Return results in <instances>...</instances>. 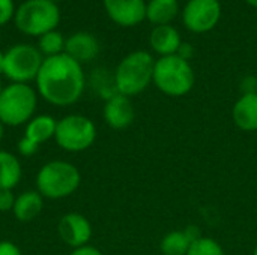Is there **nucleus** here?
Wrapping results in <instances>:
<instances>
[{
    "label": "nucleus",
    "instance_id": "obj_1",
    "mask_svg": "<svg viewBox=\"0 0 257 255\" xmlns=\"http://www.w3.org/2000/svg\"><path fill=\"white\" fill-rule=\"evenodd\" d=\"M38 95L54 107L75 104L86 87V75L81 63L66 53L45 57L35 80Z\"/></svg>",
    "mask_w": 257,
    "mask_h": 255
},
{
    "label": "nucleus",
    "instance_id": "obj_2",
    "mask_svg": "<svg viewBox=\"0 0 257 255\" xmlns=\"http://www.w3.org/2000/svg\"><path fill=\"white\" fill-rule=\"evenodd\" d=\"M155 59L149 51L137 50L126 54L114 71V86L123 96H137L152 83Z\"/></svg>",
    "mask_w": 257,
    "mask_h": 255
},
{
    "label": "nucleus",
    "instance_id": "obj_3",
    "mask_svg": "<svg viewBox=\"0 0 257 255\" xmlns=\"http://www.w3.org/2000/svg\"><path fill=\"white\" fill-rule=\"evenodd\" d=\"M152 83L161 93L170 98H181L193 90L196 74L188 60L178 54L166 56L155 60Z\"/></svg>",
    "mask_w": 257,
    "mask_h": 255
},
{
    "label": "nucleus",
    "instance_id": "obj_4",
    "mask_svg": "<svg viewBox=\"0 0 257 255\" xmlns=\"http://www.w3.org/2000/svg\"><path fill=\"white\" fill-rule=\"evenodd\" d=\"M80 183V170L68 161H48L36 174V191L48 200H62L72 195Z\"/></svg>",
    "mask_w": 257,
    "mask_h": 255
},
{
    "label": "nucleus",
    "instance_id": "obj_5",
    "mask_svg": "<svg viewBox=\"0 0 257 255\" xmlns=\"http://www.w3.org/2000/svg\"><path fill=\"white\" fill-rule=\"evenodd\" d=\"M38 92L29 84L11 83L0 93V120L5 126L26 125L36 111Z\"/></svg>",
    "mask_w": 257,
    "mask_h": 255
},
{
    "label": "nucleus",
    "instance_id": "obj_6",
    "mask_svg": "<svg viewBox=\"0 0 257 255\" xmlns=\"http://www.w3.org/2000/svg\"><path fill=\"white\" fill-rule=\"evenodd\" d=\"M14 21L21 33L39 38L56 30L60 21V11L51 0H26L15 9Z\"/></svg>",
    "mask_w": 257,
    "mask_h": 255
},
{
    "label": "nucleus",
    "instance_id": "obj_7",
    "mask_svg": "<svg viewBox=\"0 0 257 255\" xmlns=\"http://www.w3.org/2000/svg\"><path fill=\"white\" fill-rule=\"evenodd\" d=\"M54 140L65 152H84L92 147L96 140V126L92 119L86 116L68 114L57 120Z\"/></svg>",
    "mask_w": 257,
    "mask_h": 255
},
{
    "label": "nucleus",
    "instance_id": "obj_8",
    "mask_svg": "<svg viewBox=\"0 0 257 255\" xmlns=\"http://www.w3.org/2000/svg\"><path fill=\"white\" fill-rule=\"evenodd\" d=\"M44 57L38 48L29 44H17L5 53L3 75L11 83L29 84L36 80Z\"/></svg>",
    "mask_w": 257,
    "mask_h": 255
},
{
    "label": "nucleus",
    "instance_id": "obj_9",
    "mask_svg": "<svg viewBox=\"0 0 257 255\" xmlns=\"http://www.w3.org/2000/svg\"><path fill=\"white\" fill-rule=\"evenodd\" d=\"M223 14L220 0H188L182 9V23L191 33L211 32Z\"/></svg>",
    "mask_w": 257,
    "mask_h": 255
},
{
    "label": "nucleus",
    "instance_id": "obj_10",
    "mask_svg": "<svg viewBox=\"0 0 257 255\" xmlns=\"http://www.w3.org/2000/svg\"><path fill=\"white\" fill-rule=\"evenodd\" d=\"M57 234L65 245L77 249L89 245L93 230L90 221L84 215L78 212H69L59 219Z\"/></svg>",
    "mask_w": 257,
    "mask_h": 255
},
{
    "label": "nucleus",
    "instance_id": "obj_11",
    "mask_svg": "<svg viewBox=\"0 0 257 255\" xmlns=\"http://www.w3.org/2000/svg\"><path fill=\"white\" fill-rule=\"evenodd\" d=\"M108 18L120 27H134L146 20L145 0H102Z\"/></svg>",
    "mask_w": 257,
    "mask_h": 255
},
{
    "label": "nucleus",
    "instance_id": "obj_12",
    "mask_svg": "<svg viewBox=\"0 0 257 255\" xmlns=\"http://www.w3.org/2000/svg\"><path fill=\"white\" fill-rule=\"evenodd\" d=\"M102 117L107 126H110L111 129L122 131L130 128L136 119V110L131 98L116 93L114 96L107 99L102 108Z\"/></svg>",
    "mask_w": 257,
    "mask_h": 255
},
{
    "label": "nucleus",
    "instance_id": "obj_13",
    "mask_svg": "<svg viewBox=\"0 0 257 255\" xmlns=\"http://www.w3.org/2000/svg\"><path fill=\"white\" fill-rule=\"evenodd\" d=\"M98 39L87 32H77L65 41V53L78 63H87L99 54Z\"/></svg>",
    "mask_w": 257,
    "mask_h": 255
},
{
    "label": "nucleus",
    "instance_id": "obj_14",
    "mask_svg": "<svg viewBox=\"0 0 257 255\" xmlns=\"http://www.w3.org/2000/svg\"><path fill=\"white\" fill-rule=\"evenodd\" d=\"M182 44L181 33L172 24L167 26H155L149 35V45L160 57L173 56L178 53Z\"/></svg>",
    "mask_w": 257,
    "mask_h": 255
},
{
    "label": "nucleus",
    "instance_id": "obj_15",
    "mask_svg": "<svg viewBox=\"0 0 257 255\" xmlns=\"http://www.w3.org/2000/svg\"><path fill=\"white\" fill-rule=\"evenodd\" d=\"M235 125L244 132L257 131V93H242L232 110Z\"/></svg>",
    "mask_w": 257,
    "mask_h": 255
},
{
    "label": "nucleus",
    "instance_id": "obj_16",
    "mask_svg": "<svg viewBox=\"0 0 257 255\" xmlns=\"http://www.w3.org/2000/svg\"><path fill=\"white\" fill-rule=\"evenodd\" d=\"M44 209V197L36 189H29L17 195L12 213L20 222H30L41 215Z\"/></svg>",
    "mask_w": 257,
    "mask_h": 255
},
{
    "label": "nucleus",
    "instance_id": "obj_17",
    "mask_svg": "<svg viewBox=\"0 0 257 255\" xmlns=\"http://www.w3.org/2000/svg\"><path fill=\"white\" fill-rule=\"evenodd\" d=\"M57 128V120L50 114H38L33 116L24 125V137L30 138L36 144H44L54 138Z\"/></svg>",
    "mask_w": 257,
    "mask_h": 255
},
{
    "label": "nucleus",
    "instance_id": "obj_18",
    "mask_svg": "<svg viewBox=\"0 0 257 255\" xmlns=\"http://www.w3.org/2000/svg\"><path fill=\"white\" fill-rule=\"evenodd\" d=\"M179 14L178 0H149L146 3V20L155 26L172 24Z\"/></svg>",
    "mask_w": 257,
    "mask_h": 255
},
{
    "label": "nucleus",
    "instance_id": "obj_19",
    "mask_svg": "<svg viewBox=\"0 0 257 255\" xmlns=\"http://www.w3.org/2000/svg\"><path fill=\"white\" fill-rule=\"evenodd\" d=\"M23 177V167L20 159L8 152L0 150V189H12L18 186Z\"/></svg>",
    "mask_w": 257,
    "mask_h": 255
},
{
    "label": "nucleus",
    "instance_id": "obj_20",
    "mask_svg": "<svg viewBox=\"0 0 257 255\" xmlns=\"http://www.w3.org/2000/svg\"><path fill=\"white\" fill-rule=\"evenodd\" d=\"M191 240L184 230L169 231L160 242V249L163 255H187L191 246Z\"/></svg>",
    "mask_w": 257,
    "mask_h": 255
},
{
    "label": "nucleus",
    "instance_id": "obj_21",
    "mask_svg": "<svg viewBox=\"0 0 257 255\" xmlns=\"http://www.w3.org/2000/svg\"><path fill=\"white\" fill-rule=\"evenodd\" d=\"M65 38L60 32L53 30L48 32L42 36H39V42H38V50L41 51L42 56L45 57H51V56H57L65 53Z\"/></svg>",
    "mask_w": 257,
    "mask_h": 255
},
{
    "label": "nucleus",
    "instance_id": "obj_22",
    "mask_svg": "<svg viewBox=\"0 0 257 255\" xmlns=\"http://www.w3.org/2000/svg\"><path fill=\"white\" fill-rule=\"evenodd\" d=\"M187 255H226L223 246L212 237L202 236L191 243Z\"/></svg>",
    "mask_w": 257,
    "mask_h": 255
},
{
    "label": "nucleus",
    "instance_id": "obj_23",
    "mask_svg": "<svg viewBox=\"0 0 257 255\" xmlns=\"http://www.w3.org/2000/svg\"><path fill=\"white\" fill-rule=\"evenodd\" d=\"M17 150H18V155L20 156L30 158V156H33L39 150V144H36L35 141H32L27 137H21L18 140V143H17Z\"/></svg>",
    "mask_w": 257,
    "mask_h": 255
},
{
    "label": "nucleus",
    "instance_id": "obj_24",
    "mask_svg": "<svg viewBox=\"0 0 257 255\" xmlns=\"http://www.w3.org/2000/svg\"><path fill=\"white\" fill-rule=\"evenodd\" d=\"M15 15L14 0H0V26L8 24Z\"/></svg>",
    "mask_w": 257,
    "mask_h": 255
},
{
    "label": "nucleus",
    "instance_id": "obj_25",
    "mask_svg": "<svg viewBox=\"0 0 257 255\" xmlns=\"http://www.w3.org/2000/svg\"><path fill=\"white\" fill-rule=\"evenodd\" d=\"M17 195L12 189H0V212H12Z\"/></svg>",
    "mask_w": 257,
    "mask_h": 255
},
{
    "label": "nucleus",
    "instance_id": "obj_26",
    "mask_svg": "<svg viewBox=\"0 0 257 255\" xmlns=\"http://www.w3.org/2000/svg\"><path fill=\"white\" fill-rule=\"evenodd\" d=\"M0 255H23V252L14 242L0 240Z\"/></svg>",
    "mask_w": 257,
    "mask_h": 255
},
{
    "label": "nucleus",
    "instance_id": "obj_27",
    "mask_svg": "<svg viewBox=\"0 0 257 255\" xmlns=\"http://www.w3.org/2000/svg\"><path fill=\"white\" fill-rule=\"evenodd\" d=\"M194 53H196V50H194V47H193V44H190V42H184L182 41V44H181V47H179V50H178V56L179 57H182L184 60H191L193 57H194Z\"/></svg>",
    "mask_w": 257,
    "mask_h": 255
},
{
    "label": "nucleus",
    "instance_id": "obj_28",
    "mask_svg": "<svg viewBox=\"0 0 257 255\" xmlns=\"http://www.w3.org/2000/svg\"><path fill=\"white\" fill-rule=\"evenodd\" d=\"M242 93H257V78L256 77H245L241 83Z\"/></svg>",
    "mask_w": 257,
    "mask_h": 255
},
{
    "label": "nucleus",
    "instance_id": "obj_29",
    "mask_svg": "<svg viewBox=\"0 0 257 255\" xmlns=\"http://www.w3.org/2000/svg\"><path fill=\"white\" fill-rule=\"evenodd\" d=\"M69 255H104L98 248L92 246V245H86L77 249H72V252Z\"/></svg>",
    "mask_w": 257,
    "mask_h": 255
},
{
    "label": "nucleus",
    "instance_id": "obj_30",
    "mask_svg": "<svg viewBox=\"0 0 257 255\" xmlns=\"http://www.w3.org/2000/svg\"><path fill=\"white\" fill-rule=\"evenodd\" d=\"M184 231H185V234L188 236V239L191 240V242H196L197 239H200L202 237V231H200V227H197V225H187L185 228H184Z\"/></svg>",
    "mask_w": 257,
    "mask_h": 255
},
{
    "label": "nucleus",
    "instance_id": "obj_31",
    "mask_svg": "<svg viewBox=\"0 0 257 255\" xmlns=\"http://www.w3.org/2000/svg\"><path fill=\"white\" fill-rule=\"evenodd\" d=\"M3 63H5V53L0 51V74H3Z\"/></svg>",
    "mask_w": 257,
    "mask_h": 255
},
{
    "label": "nucleus",
    "instance_id": "obj_32",
    "mask_svg": "<svg viewBox=\"0 0 257 255\" xmlns=\"http://www.w3.org/2000/svg\"><path fill=\"white\" fill-rule=\"evenodd\" d=\"M3 135H5V125H3L2 120H0V141L3 140Z\"/></svg>",
    "mask_w": 257,
    "mask_h": 255
},
{
    "label": "nucleus",
    "instance_id": "obj_33",
    "mask_svg": "<svg viewBox=\"0 0 257 255\" xmlns=\"http://www.w3.org/2000/svg\"><path fill=\"white\" fill-rule=\"evenodd\" d=\"M245 3H248L250 6H253V8L257 9V0H245Z\"/></svg>",
    "mask_w": 257,
    "mask_h": 255
},
{
    "label": "nucleus",
    "instance_id": "obj_34",
    "mask_svg": "<svg viewBox=\"0 0 257 255\" xmlns=\"http://www.w3.org/2000/svg\"><path fill=\"white\" fill-rule=\"evenodd\" d=\"M253 255H257V245L254 246V251H253Z\"/></svg>",
    "mask_w": 257,
    "mask_h": 255
},
{
    "label": "nucleus",
    "instance_id": "obj_35",
    "mask_svg": "<svg viewBox=\"0 0 257 255\" xmlns=\"http://www.w3.org/2000/svg\"><path fill=\"white\" fill-rule=\"evenodd\" d=\"M2 90H3V86H2V81H0V93H2Z\"/></svg>",
    "mask_w": 257,
    "mask_h": 255
},
{
    "label": "nucleus",
    "instance_id": "obj_36",
    "mask_svg": "<svg viewBox=\"0 0 257 255\" xmlns=\"http://www.w3.org/2000/svg\"><path fill=\"white\" fill-rule=\"evenodd\" d=\"M51 2H54V3H57V2H62V0H51Z\"/></svg>",
    "mask_w": 257,
    "mask_h": 255
}]
</instances>
